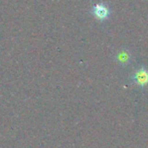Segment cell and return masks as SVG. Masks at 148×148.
Wrapping results in <instances>:
<instances>
[{
  "label": "cell",
  "instance_id": "obj_1",
  "mask_svg": "<svg viewBox=\"0 0 148 148\" xmlns=\"http://www.w3.org/2000/svg\"><path fill=\"white\" fill-rule=\"evenodd\" d=\"M94 14L96 15V17H98L99 19H105L109 14V10L108 8H106L104 5L98 4L94 7Z\"/></svg>",
  "mask_w": 148,
  "mask_h": 148
},
{
  "label": "cell",
  "instance_id": "obj_2",
  "mask_svg": "<svg viewBox=\"0 0 148 148\" xmlns=\"http://www.w3.org/2000/svg\"><path fill=\"white\" fill-rule=\"evenodd\" d=\"M136 79L139 84L144 85L145 83L148 82V73L145 70H141V71H139L138 73L136 74Z\"/></svg>",
  "mask_w": 148,
  "mask_h": 148
}]
</instances>
